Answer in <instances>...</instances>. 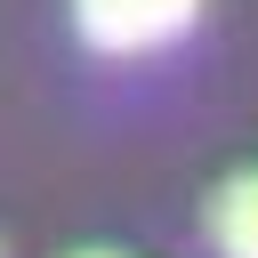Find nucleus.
<instances>
[{"mask_svg": "<svg viewBox=\"0 0 258 258\" xmlns=\"http://www.w3.org/2000/svg\"><path fill=\"white\" fill-rule=\"evenodd\" d=\"M194 8H202V0H73V24H81L89 48H105V56H137V48L177 40V32L194 24Z\"/></svg>", "mask_w": 258, "mask_h": 258, "instance_id": "nucleus-1", "label": "nucleus"}, {"mask_svg": "<svg viewBox=\"0 0 258 258\" xmlns=\"http://www.w3.org/2000/svg\"><path fill=\"white\" fill-rule=\"evenodd\" d=\"M210 242L218 258H258V169L226 177L218 202H210Z\"/></svg>", "mask_w": 258, "mask_h": 258, "instance_id": "nucleus-2", "label": "nucleus"}, {"mask_svg": "<svg viewBox=\"0 0 258 258\" xmlns=\"http://www.w3.org/2000/svg\"><path fill=\"white\" fill-rule=\"evenodd\" d=\"M81 258H113V250H81Z\"/></svg>", "mask_w": 258, "mask_h": 258, "instance_id": "nucleus-3", "label": "nucleus"}]
</instances>
